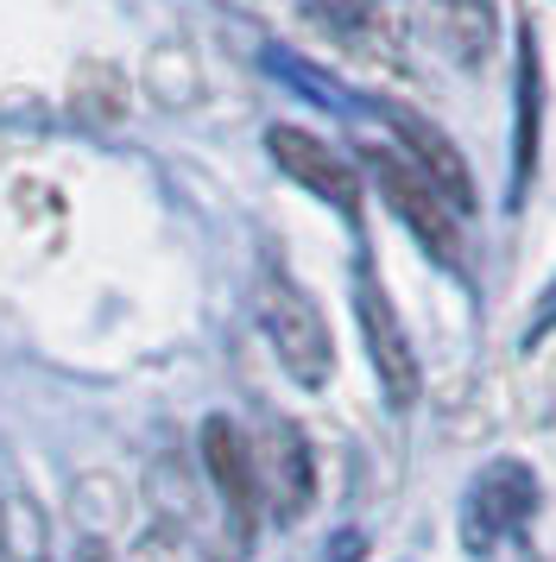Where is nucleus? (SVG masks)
<instances>
[{
    "label": "nucleus",
    "mask_w": 556,
    "mask_h": 562,
    "mask_svg": "<svg viewBox=\"0 0 556 562\" xmlns=\"http://www.w3.org/2000/svg\"><path fill=\"white\" fill-rule=\"evenodd\" d=\"M329 550H335V557H329V562H354V557H360V550H367V543H360V531H342V537H335V543H329Z\"/></svg>",
    "instance_id": "11"
},
{
    "label": "nucleus",
    "mask_w": 556,
    "mask_h": 562,
    "mask_svg": "<svg viewBox=\"0 0 556 562\" xmlns=\"http://www.w3.org/2000/svg\"><path fill=\"white\" fill-rule=\"evenodd\" d=\"M537 114H544V77H537V45H531V32L519 38V190L531 183L537 171Z\"/></svg>",
    "instance_id": "9"
},
{
    "label": "nucleus",
    "mask_w": 556,
    "mask_h": 562,
    "mask_svg": "<svg viewBox=\"0 0 556 562\" xmlns=\"http://www.w3.org/2000/svg\"><path fill=\"white\" fill-rule=\"evenodd\" d=\"M531 512H537V474H531L525 461H493V468L475 474L468 499H462V543L475 557H487L500 537L525 531Z\"/></svg>",
    "instance_id": "3"
},
{
    "label": "nucleus",
    "mask_w": 556,
    "mask_h": 562,
    "mask_svg": "<svg viewBox=\"0 0 556 562\" xmlns=\"http://www.w3.org/2000/svg\"><path fill=\"white\" fill-rule=\"evenodd\" d=\"M551 329H556V284L544 291V304H537V316H531V329H525V348H537V341H544Z\"/></svg>",
    "instance_id": "10"
},
{
    "label": "nucleus",
    "mask_w": 556,
    "mask_h": 562,
    "mask_svg": "<svg viewBox=\"0 0 556 562\" xmlns=\"http://www.w3.org/2000/svg\"><path fill=\"white\" fill-rule=\"evenodd\" d=\"M202 468L222 486L227 512H234V531L247 537L259 525V461H253V442L241 436V424H227V417L202 424Z\"/></svg>",
    "instance_id": "7"
},
{
    "label": "nucleus",
    "mask_w": 556,
    "mask_h": 562,
    "mask_svg": "<svg viewBox=\"0 0 556 562\" xmlns=\"http://www.w3.org/2000/svg\"><path fill=\"white\" fill-rule=\"evenodd\" d=\"M367 165H374V183H379V196H386V209L424 240V254L436 259V266H462V228H455V209L443 203V196H436V190H430L399 153L379 146Z\"/></svg>",
    "instance_id": "4"
},
{
    "label": "nucleus",
    "mask_w": 556,
    "mask_h": 562,
    "mask_svg": "<svg viewBox=\"0 0 556 562\" xmlns=\"http://www.w3.org/2000/svg\"><path fill=\"white\" fill-rule=\"evenodd\" d=\"M354 323H360V348L374 360L379 373V392L392 411H411L418 405V355H411V335H404L399 310L386 297V284L374 279V266H354Z\"/></svg>",
    "instance_id": "2"
},
{
    "label": "nucleus",
    "mask_w": 556,
    "mask_h": 562,
    "mask_svg": "<svg viewBox=\"0 0 556 562\" xmlns=\"http://www.w3.org/2000/svg\"><path fill=\"white\" fill-rule=\"evenodd\" d=\"M374 114L392 127V139H399L404 153H411V171L443 196L449 209H475V178H468V165H462V153H455V139L436 121H424V114H411V108L399 102H374Z\"/></svg>",
    "instance_id": "6"
},
{
    "label": "nucleus",
    "mask_w": 556,
    "mask_h": 562,
    "mask_svg": "<svg viewBox=\"0 0 556 562\" xmlns=\"http://www.w3.org/2000/svg\"><path fill=\"white\" fill-rule=\"evenodd\" d=\"M253 461H259V486H266L273 512L278 518H298L310 506V493H316V468H310L303 436L291 424H273L266 430V449H253Z\"/></svg>",
    "instance_id": "8"
},
{
    "label": "nucleus",
    "mask_w": 556,
    "mask_h": 562,
    "mask_svg": "<svg viewBox=\"0 0 556 562\" xmlns=\"http://www.w3.org/2000/svg\"><path fill=\"white\" fill-rule=\"evenodd\" d=\"M266 153H273V165L291 183H303L310 196H323L329 209H342L348 222H360V171L335 146H323L316 133H303V127H273L266 133Z\"/></svg>",
    "instance_id": "5"
},
{
    "label": "nucleus",
    "mask_w": 556,
    "mask_h": 562,
    "mask_svg": "<svg viewBox=\"0 0 556 562\" xmlns=\"http://www.w3.org/2000/svg\"><path fill=\"white\" fill-rule=\"evenodd\" d=\"M82 562H108V557H101V550H96V543H89V550H82Z\"/></svg>",
    "instance_id": "13"
},
{
    "label": "nucleus",
    "mask_w": 556,
    "mask_h": 562,
    "mask_svg": "<svg viewBox=\"0 0 556 562\" xmlns=\"http://www.w3.org/2000/svg\"><path fill=\"white\" fill-rule=\"evenodd\" d=\"M259 329H266V341L278 348L285 373L298 385H329V373H335L329 323L285 272H266V279H259Z\"/></svg>",
    "instance_id": "1"
},
{
    "label": "nucleus",
    "mask_w": 556,
    "mask_h": 562,
    "mask_svg": "<svg viewBox=\"0 0 556 562\" xmlns=\"http://www.w3.org/2000/svg\"><path fill=\"white\" fill-rule=\"evenodd\" d=\"M146 562H177L171 543H165V537H152V543H146Z\"/></svg>",
    "instance_id": "12"
}]
</instances>
